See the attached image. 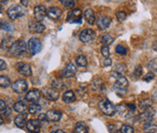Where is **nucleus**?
<instances>
[{"label":"nucleus","instance_id":"39","mask_svg":"<svg viewBox=\"0 0 157 133\" xmlns=\"http://www.w3.org/2000/svg\"><path fill=\"white\" fill-rule=\"evenodd\" d=\"M120 133H134V128L128 124H124L120 128Z\"/></svg>","mask_w":157,"mask_h":133},{"label":"nucleus","instance_id":"7","mask_svg":"<svg viewBox=\"0 0 157 133\" xmlns=\"http://www.w3.org/2000/svg\"><path fill=\"white\" fill-rule=\"evenodd\" d=\"M13 92H15L16 93H22L27 90L28 88V84L27 82L23 79H20V80H17L15 83H13V84L11 86Z\"/></svg>","mask_w":157,"mask_h":133},{"label":"nucleus","instance_id":"1","mask_svg":"<svg viewBox=\"0 0 157 133\" xmlns=\"http://www.w3.org/2000/svg\"><path fill=\"white\" fill-rule=\"evenodd\" d=\"M27 46L25 42L23 40H17L15 41L13 45H12L8 49V53L10 56H21L22 53L26 52Z\"/></svg>","mask_w":157,"mask_h":133},{"label":"nucleus","instance_id":"2","mask_svg":"<svg viewBox=\"0 0 157 133\" xmlns=\"http://www.w3.org/2000/svg\"><path fill=\"white\" fill-rule=\"evenodd\" d=\"M98 106H99V109L100 111L103 113L104 115H106V116H113L114 114H116L117 112V107L114 106L112 102L105 98V99H102L99 103H98Z\"/></svg>","mask_w":157,"mask_h":133},{"label":"nucleus","instance_id":"36","mask_svg":"<svg viewBox=\"0 0 157 133\" xmlns=\"http://www.w3.org/2000/svg\"><path fill=\"white\" fill-rule=\"evenodd\" d=\"M147 67L153 73H157V58L149 60V62L147 63Z\"/></svg>","mask_w":157,"mask_h":133},{"label":"nucleus","instance_id":"44","mask_svg":"<svg viewBox=\"0 0 157 133\" xmlns=\"http://www.w3.org/2000/svg\"><path fill=\"white\" fill-rule=\"evenodd\" d=\"M38 119L41 123H45L46 124L48 123V120H49V119H48V117H47V114H40L39 117H38Z\"/></svg>","mask_w":157,"mask_h":133},{"label":"nucleus","instance_id":"4","mask_svg":"<svg viewBox=\"0 0 157 133\" xmlns=\"http://www.w3.org/2000/svg\"><path fill=\"white\" fill-rule=\"evenodd\" d=\"M155 114V111H153L151 108L148 109L147 111H144L143 113H141L140 115L138 116L137 119L139 123H143L144 125L149 123H152V119H153V116Z\"/></svg>","mask_w":157,"mask_h":133},{"label":"nucleus","instance_id":"24","mask_svg":"<svg viewBox=\"0 0 157 133\" xmlns=\"http://www.w3.org/2000/svg\"><path fill=\"white\" fill-rule=\"evenodd\" d=\"M52 87L57 90H61V89H65L68 86H67V84H66V82H64L62 79H56L52 81Z\"/></svg>","mask_w":157,"mask_h":133},{"label":"nucleus","instance_id":"6","mask_svg":"<svg viewBox=\"0 0 157 133\" xmlns=\"http://www.w3.org/2000/svg\"><path fill=\"white\" fill-rule=\"evenodd\" d=\"M42 92H43V95L47 99L52 100V101H56L59 98V92L58 90L54 88H50V87H46L42 89Z\"/></svg>","mask_w":157,"mask_h":133},{"label":"nucleus","instance_id":"37","mask_svg":"<svg viewBox=\"0 0 157 133\" xmlns=\"http://www.w3.org/2000/svg\"><path fill=\"white\" fill-rule=\"evenodd\" d=\"M60 2L65 8H73L76 4V0H60Z\"/></svg>","mask_w":157,"mask_h":133},{"label":"nucleus","instance_id":"18","mask_svg":"<svg viewBox=\"0 0 157 133\" xmlns=\"http://www.w3.org/2000/svg\"><path fill=\"white\" fill-rule=\"evenodd\" d=\"M91 88L93 90H95V92H102L105 88L104 81L99 77H95L91 81Z\"/></svg>","mask_w":157,"mask_h":133},{"label":"nucleus","instance_id":"21","mask_svg":"<svg viewBox=\"0 0 157 133\" xmlns=\"http://www.w3.org/2000/svg\"><path fill=\"white\" fill-rule=\"evenodd\" d=\"M46 114L48 119L51 122H58V120L61 119L62 117V113L58 110H49Z\"/></svg>","mask_w":157,"mask_h":133},{"label":"nucleus","instance_id":"48","mask_svg":"<svg viewBox=\"0 0 157 133\" xmlns=\"http://www.w3.org/2000/svg\"><path fill=\"white\" fill-rule=\"evenodd\" d=\"M6 68H7V64H6L4 59H1V60H0V69H1V71H3Z\"/></svg>","mask_w":157,"mask_h":133},{"label":"nucleus","instance_id":"35","mask_svg":"<svg viewBox=\"0 0 157 133\" xmlns=\"http://www.w3.org/2000/svg\"><path fill=\"white\" fill-rule=\"evenodd\" d=\"M126 70H127V68H126L125 64H123V63H118V64H117L116 66H114L113 72H116V73H118V74L121 75V74L125 73Z\"/></svg>","mask_w":157,"mask_h":133},{"label":"nucleus","instance_id":"19","mask_svg":"<svg viewBox=\"0 0 157 133\" xmlns=\"http://www.w3.org/2000/svg\"><path fill=\"white\" fill-rule=\"evenodd\" d=\"M62 16V11L57 7H50L48 9V17L52 20H58Z\"/></svg>","mask_w":157,"mask_h":133},{"label":"nucleus","instance_id":"45","mask_svg":"<svg viewBox=\"0 0 157 133\" xmlns=\"http://www.w3.org/2000/svg\"><path fill=\"white\" fill-rule=\"evenodd\" d=\"M117 111L119 114H124L127 110L125 109V106L124 105H118V106H117Z\"/></svg>","mask_w":157,"mask_h":133},{"label":"nucleus","instance_id":"3","mask_svg":"<svg viewBox=\"0 0 157 133\" xmlns=\"http://www.w3.org/2000/svg\"><path fill=\"white\" fill-rule=\"evenodd\" d=\"M23 14H25V11L21 5H13L7 10V16L12 21L17 20L19 18L22 17Z\"/></svg>","mask_w":157,"mask_h":133},{"label":"nucleus","instance_id":"34","mask_svg":"<svg viewBox=\"0 0 157 133\" xmlns=\"http://www.w3.org/2000/svg\"><path fill=\"white\" fill-rule=\"evenodd\" d=\"M41 110H42V107L37 103H33V104H31L28 107V112L30 114H33V115L34 114H38Z\"/></svg>","mask_w":157,"mask_h":133},{"label":"nucleus","instance_id":"8","mask_svg":"<svg viewBox=\"0 0 157 133\" xmlns=\"http://www.w3.org/2000/svg\"><path fill=\"white\" fill-rule=\"evenodd\" d=\"M81 42L82 43H90L95 39V32L93 31L92 29H83L82 31L80 33V36H78Z\"/></svg>","mask_w":157,"mask_h":133},{"label":"nucleus","instance_id":"13","mask_svg":"<svg viewBox=\"0 0 157 133\" xmlns=\"http://www.w3.org/2000/svg\"><path fill=\"white\" fill-rule=\"evenodd\" d=\"M17 72L25 77H30L32 75V69L31 66L25 62H20L17 64Z\"/></svg>","mask_w":157,"mask_h":133},{"label":"nucleus","instance_id":"10","mask_svg":"<svg viewBox=\"0 0 157 133\" xmlns=\"http://www.w3.org/2000/svg\"><path fill=\"white\" fill-rule=\"evenodd\" d=\"M127 87H128V80L125 77L119 76L118 78H117L116 82H114V88H116V90H117L119 92H125L127 89Z\"/></svg>","mask_w":157,"mask_h":133},{"label":"nucleus","instance_id":"51","mask_svg":"<svg viewBox=\"0 0 157 133\" xmlns=\"http://www.w3.org/2000/svg\"><path fill=\"white\" fill-rule=\"evenodd\" d=\"M51 133H65L63 130H61V129H58V130H56V131H52Z\"/></svg>","mask_w":157,"mask_h":133},{"label":"nucleus","instance_id":"20","mask_svg":"<svg viewBox=\"0 0 157 133\" xmlns=\"http://www.w3.org/2000/svg\"><path fill=\"white\" fill-rule=\"evenodd\" d=\"M29 30L34 33H42L45 30V25L40 22H32L29 23Z\"/></svg>","mask_w":157,"mask_h":133},{"label":"nucleus","instance_id":"9","mask_svg":"<svg viewBox=\"0 0 157 133\" xmlns=\"http://www.w3.org/2000/svg\"><path fill=\"white\" fill-rule=\"evenodd\" d=\"M77 74V67L73 62H70L61 71V75L63 78L66 79H70V78H73Z\"/></svg>","mask_w":157,"mask_h":133},{"label":"nucleus","instance_id":"31","mask_svg":"<svg viewBox=\"0 0 157 133\" xmlns=\"http://www.w3.org/2000/svg\"><path fill=\"white\" fill-rule=\"evenodd\" d=\"M101 42L103 43V45L109 46V45H111V44L113 43V38L112 37V36H111L110 34L106 33V34H104V35L101 37Z\"/></svg>","mask_w":157,"mask_h":133},{"label":"nucleus","instance_id":"32","mask_svg":"<svg viewBox=\"0 0 157 133\" xmlns=\"http://www.w3.org/2000/svg\"><path fill=\"white\" fill-rule=\"evenodd\" d=\"M13 37H10V36H8V37H6V38H3L2 39V42H1V46H2V49L3 48H9L13 45L14 43V41H13Z\"/></svg>","mask_w":157,"mask_h":133},{"label":"nucleus","instance_id":"38","mask_svg":"<svg viewBox=\"0 0 157 133\" xmlns=\"http://www.w3.org/2000/svg\"><path fill=\"white\" fill-rule=\"evenodd\" d=\"M116 17H117V20L119 22H124L126 20V18H127V14H126L124 11H118L117 13V15H116Z\"/></svg>","mask_w":157,"mask_h":133},{"label":"nucleus","instance_id":"27","mask_svg":"<svg viewBox=\"0 0 157 133\" xmlns=\"http://www.w3.org/2000/svg\"><path fill=\"white\" fill-rule=\"evenodd\" d=\"M75 132L76 133H87L88 132L87 125L82 122H78L75 126Z\"/></svg>","mask_w":157,"mask_h":133},{"label":"nucleus","instance_id":"22","mask_svg":"<svg viewBox=\"0 0 157 133\" xmlns=\"http://www.w3.org/2000/svg\"><path fill=\"white\" fill-rule=\"evenodd\" d=\"M83 17L84 19H86V21L89 23V25H94L95 22V15H94V12L92 9H86V11H84L83 13Z\"/></svg>","mask_w":157,"mask_h":133},{"label":"nucleus","instance_id":"28","mask_svg":"<svg viewBox=\"0 0 157 133\" xmlns=\"http://www.w3.org/2000/svg\"><path fill=\"white\" fill-rule=\"evenodd\" d=\"M156 131H157V125L152 124V123H147L144 126V133H155Z\"/></svg>","mask_w":157,"mask_h":133},{"label":"nucleus","instance_id":"25","mask_svg":"<svg viewBox=\"0 0 157 133\" xmlns=\"http://www.w3.org/2000/svg\"><path fill=\"white\" fill-rule=\"evenodd\" d=\"M152 104H153V101L151 99H144V100L140 102L139 107H140L141 110L147 111V110H148V109H150L152 107Z\"/></svg>","mask_w":157,"mask_h":133},{"label":"nucleus","instance_id":"47","mask_svg":"<svg viewBox=\"0 0 157 133\" xmlns=\"http://www.w3.org/2000/svg\"><path fill=\"white\" fill-rule=\"evenodd\" d=\"M103 65L104 66H110V65H112V59L109 58V57H106L103 60Z\"/></svg>","mask_w":157,"mask_h":133},{"label":"nucleus","instance_id":"30","mask_svg":"<svg viewBox=\"0 0 157 133\" xmlns=\"http://www.w3.org/2000/svg\"><path fill=\"white\" fill-rule=\"evenodd\" d=\"M76 64L80 67H86L87 65V59L84 56H78L76 59Z\"/></svg>","mask_w":157,"mask_h":133},{"label":"nucleus","instance_id":"23","mask_svg":"<svg viewBox=\"0 0 157 133\" xmlns=\"http://www.w3.org/2000/svg\"><path fill=\"white\" fill-rule=\"evenodd\" d=\"M62 99L65 103H73V102L76 100V95H75L74 92H72V90H67V92H65L63 93Z\"/></svg>","mask_w":157,"mask_h":133},{"label":"nucleus","instance_id":"41","mask_svg":"<svg viewBox=\"0 0 157 133\" xmlns=\"http://www.w3.org/2000/svg\"><path fill=\"white\" fill-rule=\"evenodd\" d=\"M101 53L103 57H109V56H110V49H109V47L107 45H103V47L101 48Z\"/></svg>","mask_w":157,"mask_h":133},{"label":"nucleus","instance_id":"14","mask_svg":"<svg viewBox=\"0 0 157 133\" xmlns=\"http://www.w3.org/2000/svg\"><path fill=\"white\" fill-rule=\"evenodd\" d=\"M27 130L30 133H39L41 128V123L39 119H29L26 123Z\"/></svg>","mask_w":157,"mask_h":133},{"label":"nucleus","instance_id":"33","mask_svg":"<svg viewBox=\"0 0 157 133\" xmlns=\"http://www.w3.org/2000/svg\"><path fill=\"white\" fill-rule=\"evenodd\" d=\"M1 29L3 31H6V32H11V31H14V25H12V23L8 22H2L1 23Z\"/></svg>","mask_w":157,"mask_h":133},{"label":"nucleus","instance_id":"15","mask_svg":"<svg viewBox=\"0 0 157 133\" xmlns=\"http://www.w3.org/2000/svg\"><path fill=\"white\" fill-rule=\"evenodd\" d=\"M111 23H112V19L108 16H102L97 20V26L101 30L107 29L111 25Z\"/></svg>","mask_w":157,"mask_h":133},{"label":"nucleus","instance_id":"11","mask_svg":"<svg viewBox=\"0 0 157 133\" xmlns=\"http://www.w3.org/2000/svg\"><path fill=\"white\" fill-rule=\"evenodd\" d=\"M48 16V10L44 5H37L34 7V17L37 21H43Z\"/></svg>","mask_w":157,"mask_h":133},{"label":"nucleus","instance_id":"26","mask_svg":"<svg viewBox=\"0 0 157 133\" xmlns=\"http://www.w3.org/2000/svg\"><path fill=\"white\" fill-rule=\"evenodd\" d=\"M26 109H27L26 104L25 103V102H22V101H17V102H16V103L14 104V110H15V112L19 113V114L23 113L26 110Z\"/></svg>","mask_w":157,"mask_h":133},{"label":"nucleus","instance_id":"40","mask_svg":"<svg viewBox=\"0 0 157 133\" xmlns=\"http://www.w3.org/2000/svg\"><path fill=\"white\" fill-rule=\"evenodd\" d=\"M116 53L117 54H120V56H125V54L127 53V49L121 45H117L116 47Z\"/></svg>","mask_w":157,"mask_h":133},{"label":"nucleus","instance_id":"50","mask_svg":"<svg viewBox=\"0 0 157 133\" xmlns=\"http://www.w3.org/2000/svg\"><path fill=\"white\" fill-rule=\"evenodd\" d=\"M21 1L23 6H25V7H26V6H28V0H21Z\"/></svg>","mask_w":157,"mask_h":133},{"label":"nucleus","instance_id":"43","mask_svg":"<svg viewBox=\"0 0 157 133\" xmlns=\"http://www.w3.org/2000/svg\"><path fill=\"white\" fill-rule=\"evenodd\" d=\"M134 74L137 78L139 77H141L142 74H143V68H142V66L141 65H137L136 67H135V72H134Z\"/></svg>","mask_w":157,"mask_h":133},{"label":"nucleus","instance_id":"46","mask_svg":"<svg viewBox=\"0 0 157 133\" xmlns=\"http://www.w3.org/2000/svg\"><path fill=\"white\" fill-rule=\"evenodd\" d=\"M6 109H7V106H6V103H5V101L4 100H0V112L3 113Z\"/></svg>","mask_w":157,"mask_h":133},{"label":"nucleus","instance_id":"5","mask_svg":"<svg viewBox=\"0 0 157 133\" xmlns=\"http://www.w3.org/2000/svg\"><path fill=\"white\" fill-rule=\"evenodd\" d=\"M28 51L31 54H37L42 50V43L38 38H31L27 44Z\"/></svg>","mask_w":157,"mask_h":133},{"label":"nucleus","instance_id":"42","mask_svg":"<svg viewBox=\"0 0 157 133\" xmlns=\"http://www.w3.org/2000/svg\"><path fill=\"white\" fill-rule=\"evenodd\" d=\"M153 79H154V73H153V72H151V71L148 72V73L144 75V78H143V80L144 82H147V83L150 82V81H152Z\"/></svg>","mask_w":157,"mask_h":133},{"label":"nucleus","instance_id":"52","mask_svg":"<svg viewBox=\"0 0 157 133\" xmlns=\"http://www.w3.org/2000/svg\"><path fill=\"white\" fill-rule=\"evenodd\" d=\"M8 1H9V0H1V4H2V5L7 4V3H8Z\"/></svg>","mask_w":157,"mask_h":133},{"label":"nucleus","instance_id":"16","mask_svg":"<svg viewBox=\"0 0 157 133\" xmlns=\"http://www.w3.org/2000/svg\"><path fill=\"white\" fill-rule=\"evenodd\" d=\"M40 96H41V93L39 90L36 88H33V89H30L26 93L25 99L29 102H32V103H36L37 101H39Z\"/></svg>","mask_w":157,"mask_h":133},{"label":"nucleus","instance_id":"49","mask_svg":"<svg viewBox=\"0 0 157 133\" xmlns=\"http://www.w3.org/2000/svg\"><path fill=\"white\" fill-rule=\"evenodd\" d=\"M127 107H128V110L131 113H135V111H136V106L134 104H128Z\"/></svg>","mask_w":157,"mask_h":133},{"label":"nucleus","instance_id":"29","mask_svg":"<svg viewBox=\"0 0 157 133\" xmlns=\"http://www.w3.org/2000/svg\"><path fill=\"white\" fill-rule=\"evenodd\" d=\"M0 86L1 88H7L8 87L11 86V80L8 76H5V75H2L0 77Z\"/></svg>","mask_w":157,"mask_h":133},{"label":"nucleus","instance_id":"53","mask_svg":"<svg viewBox=\"0 0 157 133\" xmlns=\"http://www.w3.org/2000/svg\"><path fill=\"white\" fill-rule=\"evenodd\" d=\"M153 49L157 52V42H155V43H154V45H153Z\"/></svg>","mask_w":157,"mask_h":133},{"label":"nucleus","instance_id":"12","mask_svg":"<svg viewBox=\"0 0 157 133\" xmlns=\"http://www.w3.org/2000/svg\"><path fill=\"white\" fill-rule=\"evenodd\" d=\"M82 13L80 9H74L68 14L67 21L69 22H82Z\"/></svg>","mask_w":157,"mask_h":133},{"label":"nucleus","instance_id":"54","mask_svg":"<svg viewBox=\"0 0 157 133\" xmlns=\"http://www.w3.org/2000/svg\"><path fill=\"white\" fill-rule=\"evenodd\" d=\"M47 1H50V0H47Z\"/></svg>","mask_w":157,"mask_h":133},{"label":"nucleus","instance_id":"17","mask_svg":"<svg viewBox=\"0 0 157 133\" xmlns=\"http://www.w3.org/2000/svg\"><path fill=\"white\" fill-rule=\"evenodd\" d=\"M27 116L28 115L25 114V113H21L17 115L14 120L17 127H19V128L25 127V125H26V123H27Z\"/></svg>","mask_w":157,"mask_h":133}]
</instances>
